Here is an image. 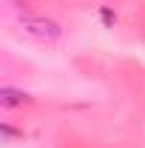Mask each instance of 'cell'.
<instances>
[{
    "label": "cell",
    "instance_id": "obj_1",
    "mask_svg": "<svg viewBox=\"0 0 145 148\" xmlns=\"http://www.w3.org/2000/svg\"><path fill=\"white\" fill-rule=\"evenodd\" d=\"M20 23H23V29L29 32V34H37V37H57L60 34V29H57L51 20H43V17H20Z\"/></svg>",
    "mask_w": 145,
    "mask_h": 148
},
{
    "label": "cell",
    "instance_id": "obj_2",
    "mask_svg": "<svg viewBox=\"0 0 145 148\" xmlns=\"http://www.w3.org/2000/svg\"><path fill=\"white\" fill-rule=\"evenodd\" d=\"M26 100V94L23 91H14V88H3V106L6 108H12V106H20Z\"/></svg>",
    "mask_w": 145,
    "mask_h": 148
}]
</instances>
